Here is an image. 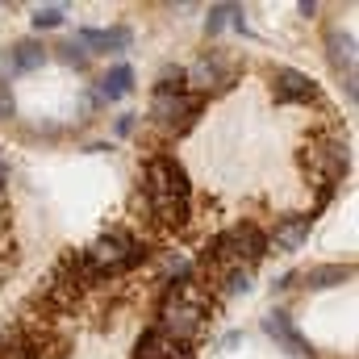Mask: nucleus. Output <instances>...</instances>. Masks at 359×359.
Instances as JSON below:
<instances>
[{
	"instance_id": "f3484780",
	"label": "nucleus",
	"mask_w": 359,
	"mask_h": 359,
	"mask_svg": "<svg viewBox=\"0 0 359 359\" xmlns=\"http://www.w3.org/2000/svg\"><path fill=\"white\" fill-rule=\"evenodd\" d=\"M59 59L72 63V67H88V50L76 46V42H63V46H59Z\"/></svg>"
},
{
	"instance_id": "f257e3e1",
	"label": "nucleus",
	"mask_w": 359,
	"mask_h": 359,
	"mask_svg": "<svg viewBox=\"0 0 359 359\" xmlns=\"http://www.w3.org/2000/svg\"><path fill=\"white\" fill-rule=\"evenodd\" d=\"M147 196L151 209L163 226H184L188 222V176L172 155H155L147 163Z\"/></svg>"
},
{
	"instance_id": "f03ea898",
	"label": "nucleus",
	"mask_w": 359,
	"mask_h": 359,
	"mask_svg": "<svg viewBox=\"0 0 359 359\" xmlns=\"http://www.w3.org/2000/svg\"><path fill=\"white\" fill-rule=\"evenodd\" d=\"M142 255H147V251H142L130 234L113 230V234H104L100 243H92L88 251L80 255V264H84V271H88V276H113V271L134 268Z\"/></svg>"
},
{
	"instance_id": "6ab92c4d",
	"label": "nucleus",
	"mask_w": 359,
	"mask_h": 359,
	"mask_svg": "<svg viewBox=\"0 0 359 359\" xmlns=\"http://www.w3.org/2000/svg\"><path fill=\"white\" fill-rule=\"evenodd\" d=\"M226 292H251V271L234 268L230 276H226Z\"/></svg>"
},
{
	"instance_id": "f8f14e48",
	"label": "nucleus",
	"mask_w": 359,
	"mask_h": 359,
	"mask_svg": "<svg viewBox=\"0 0 359 359\" xmlns=\"http://www.w3.org/2000/svg\"><path fill=\"white\" fill-rule=\"evenodd\" d=\"M13 50V63H17V76L21 72H38L42 63H46V46L42 42H34V38H25V42H17V46H8Z\"/></svg>"
},
{
	"instance_id": "0eeeda50",
	"label": "nucleus",
	"mask_w": 359,
	"mask_h": 359,
	"mask_svg": "<svg viewBox=\"0 0 359 359\" xmlns=\"http://www.w3.org/2000/svg\"><path fill=\"white\" fill-rule=\"evenodd\" d=\"M271 84H276V100H284V104H305V100L318 96L313 80H309L305 72H292V67H280Z\"/></svg>"
},
{
	"instance_id": "4468645a",
	"label": "nucleus",
	"mask_w": 359,
	"mask_h": 359,
	"mask_svg": "<svg viewBox=\"0 0 359 359\" xmlns=\"http://www.w3.org/2000/svg\"><path fill=\"white\" fill-rule=\"evenodd\" d=\"M184 80H192L196 88H217V84L226 80V72H222V63H217V59H201L192 72H184Z\"/></svg>"
},
{
	"instance_id": "2eb2a0df",
	"label": "nucleus",
	"mask_w": 359,
	"mask_h": 359,
	"mask_svg": "<svg viewBox=\"0 0 359 359\" xmlns=\"http://www.w3.org/2000/svg\"><path fill=\"white\" fill-rule=\"evenodd\" d=\"M63 17H67L63 4H42V8H34V25H38V29H55V25H63Z\"/></svg>"
},
{
	"instance_id": "1a4fd4ad",
	"label": "nucleus",
	"mask_w": 359,
	"mask_h": 359,
	"mask_svg": "<svg viewBox=\"0 0 359 359\" xmlns=\"http://www.w3.org/2000/svg\"><path fill=\"white\" fill-rule=\"evenodd\" d=\"M309 230H313V217H284L276 226L271 243H276V251H301L305 238H309Z\"/></svg>"
},
{
	"instance_id": "6e6552de",
	"label": "nucleus",
	"mask_w": 359,
	"mask_h": 359,
	"mask_svg": "<svg viewBox=\"0 0 359 359\" xmlns=\"http://www.w3.org/2000/svg\"><path fill=\"white\" fill-rule=\"evenodd\" d=\"M309 163H313V168L322 172V180L334 188V180L343 176L347 163H351V159H347V142H322V147H313V151H309Z\"/></svg>"
},
{
	"instance_id": "ddd939ff",
	"label": "nucleus",
	"mask_w": 359,
	"mask_h": 359,
	"mask_svg": "<svg viewBox=\"0 0 359 359\" xmlns=\"http://www.w3.org/2000/svg\"><path fill=\"white\" fill-rule=\"evenodd\" d=\"M326 42H330V63H334L339 72L347 67V76H351V67H355V42H351V34L330 29V34H326Z\"/></svg>"
},
{
	"instance_id": "9d476101",
	"label": "nucleus",
	"mask_w": 359,
	"mask_h": 359,
	"mask_svg": "<svg viewBox=\"0 0 359 359\" xmlns=\"http://www.w3.org/2000/svg\"><path fill=\"white\" fill-rule=\"evenodd\" d=\"M351 276H355L351 264H322V268L305 271V284H309V288H339V284H347Z\"/></svg>"
},
{
	"instance_id": "20e7f679",
	"label": "nucleus",
	"mask_w": 359,
	"mask_h": 359,
	"mask_svg": "<svg viewBox=\"0 0 359 359\" xmlns=\"http://www.w3.org/2000/svg\"><path fill=\"white\" fill-rule=\"evenodd\" d=\"M155 330L168 334L172 343H188V339L201 330V305H184V301L168 305V309H163V322H159Z\"/></svg>"
},
{
	"instance_id": "4be33fe9",
	"label": "nucleus",
	"mask_w": 359,
	"mask_h": 359,
	"mask_svg": "<svg viewBox=\"0 0 359 359\" xmlns=\"http://www.w3.org/2000/svg\"><path fill=\"white\" fill-rule=\"evenodd\" d=\"M130 130H134V113H121L117 117V134H130Z\"/></svg>"
},
{
	"instance_id": "412c9836",
	"label": "nucleus",
	"mask_w": 359,
	"mask_h": 359,
	"mask_svg": "<svg viewBox=\"0 0 359 359\" xmlns=\"http://www.w3.org/2000/svg\"><path fill=\"white\" fill-rule=\"evenodd\" d=\"M8 117H17V100L8 88H0V121H8Z\"/></svg>"
},
{
	"instance_id": "423d86ee",
	"label": "nucleus",
	"mask_w": 359,
	"mask_h": 359,
	"mask_svg": "<svg viewBox=\"0 0 359 359\" xmlns=\"http://www.w3.org/2000/svg\"><path fill=\"white\" fill-rule=\"evenodd\" d=\"M264 330H268L271 339L288 351V355H297V359H309V355H313V351H309V343L297 334V326H292V318H288V313H280V309H276V313H268V318H264Z\"/></svg>"
},
{
	"instance_id": "5701e85b",
	"label": "nucleus",
	"mask_w": 359,
	"mask_h": 359,
	"mask_svg": "<svg viewBox=\"0 0 359 359\" xmlns=\"http://www.w3.org/2000/svg\"><path fill=\"white\" fill-rule=\"evenodd\" d=\"M4 180H8V168H4V163H0V184H4Z\"/></svg>"
},
{
	"instance_id": "a211bd4d",
	"label": "nucleus",
	"mask_w": 359,
	"mask_h": 359,
	"mask_svg": "<svg viewBox=\"0 0 359 359\" xmlns=\"http://www.w3.org/2000/svg\"><path fill=\"white\" fill-rule=\"evenodd\" d=\"M159 92H184V67H163Z\"/></svg>"
},
{
	"instance_id": "7ed1b4c3",
	"label": "nucleus",
	"mask_w": 359,
	"mask_h": 359,
	"mask_svg": "<svg viewBox=\"0 0 359 359\" xmlns=\"http://www.w3.org/2000/svg\"><path fill=\"white\" fill-rule=\"evenodd\" d=\"M196 109H201V100L188 96V92H155V100H151V117L163 130H188Z\"/></svg>"
},
{
	"instance_id": "9b49d317",
	"label": "nucleus",
	"mask_w": 359,
	"mask_h": 359,
	"mask_svg": "<svg viewBox=\"0 0 359 359\" xmlns=\"http://www.w3.org/2000/svg\"><path fill=\"white\" fill-rule=\"evenodd\" d=\"M130 88H134V72H130L126 63H117V67H109V76L96 84V96H100V100H121Z\"/></svg>"
},
{
	"instance_id": "dca6fc26",
	"label": "nucleus",
	"mask_w": 359,
	"mask_h": 359,
	"mask_svg": "<svg viewBox=\"0 0 359 359\" xmlns=\"http://www.w3.org/2000/svg\"><path fill=\"white\" fill-rule=\"evenodd\" d=\"M230 8H234V4H213L209 17H205V29H209V34H222V25L230 21Z\"/></svg>"
},
{
	"instance_id": "39448f33",
	"label": "nucleus",
	"mask_w": 359,
	"mask_h": 359,
	"mask_svg": "<svg viewBox=\"0 0 359 359\" xmlns=\"http://www.w3.org/2000/svg\"><path fill=\"white\" fill-rule=\"evenodd\" d=\"M130 29L126 25H113V29H80L76 34V46H84V50H100V55H121L126 46H130Z\"/></svg>"
},
{
	"instance_id": "aec40b11",
	"label": "nucleus",
	"mask_w": 359,
	"mask_h": 359,
	"mask_svg": "<svg viewBox=\"0 0 359 359\" xmlns=\"http://www.w3.org/2000/svg\"><path fill=\"white\" fill-rule=\"evenodd\" d=\"M13 76H17V63H13V50L4 46V50H0V88H4V80H13Z\"/></svg>"
}]
</instances>
